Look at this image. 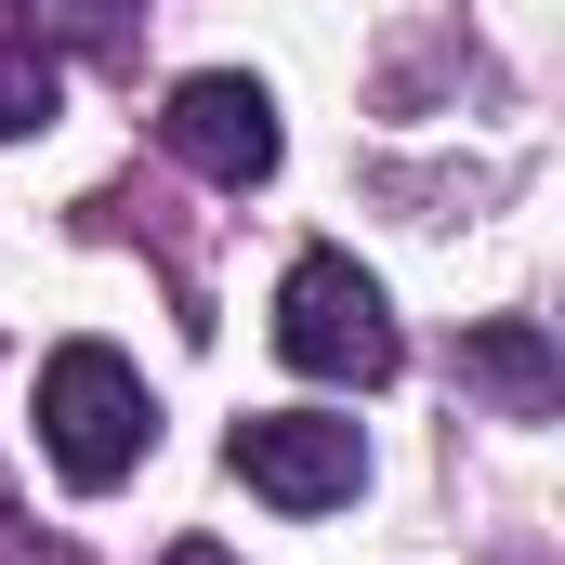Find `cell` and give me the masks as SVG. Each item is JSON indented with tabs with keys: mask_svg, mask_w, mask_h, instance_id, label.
Returning <instances> with one entry per match:
<instances>
[{
	"mask_svg": "<svg viewBox=\"0 0 565 565\" xmlns=\"http://www.w3.org/2000/svg\"><path fill=\"white\" fill-rule=\"evenodd\" d=\"M53 106H66V66H53V53H26V40H0V145L40 132Z\"/></svg>",
	"mask_w": 565,
	"mask_h": 565,
	"instance_id": "8992f818",
	"label": "cell"
},
{
	"mask_svg": "<svg viewBox=\"0 0 565 565\" xmlns=\"http://www.w3.org/2000/svg\"><path fill=\"white\" fill-rule=\"evenodd\" d=\"M237 487L250 500H277V513H342L355 487H369V434L329 422V408H264V422H237Z\"/></svg>",
	"mask_w": 565,
	"mask_h": 565,
	"instance_id": "3957f363",
	"label": "cell"
},
{
	"mask_svg": "<svg viewBox=\"0 0 565 565\" xmlns=\"http://www.w3.org/2000/svg\"><path fill=\"white\" fill-rule=\"evenodd\" d=\"M0 13H93V26H106L119 0H0Z\"/></svg>",
	"mask_w": 565,
	"mask_h": 565,
	"instance_id": "52a82bcc",
	"label": "cell"
},
{
	"mask_svg": "<svg viewBox=\"0 0 565 565\" xmlns=\"http://www.w3.org/2000/svg\"><path fill=\"white\" fill-rule=\"evenodd\" d=\"M277 355L302 382H395V316H382V277L355 250H302L277 277Z\"/></svg>",
	"mask_w": 565,
	"mask_h": 565,
	"instance_id": "7a4b0ae2",
	"label": "cell"
},
{
	"mask_svg": "<svg viewBox=\"0 0 565 565\" xmlns=\"http://www.w3.org/2000/svg\"><path fill=\"white\" fill-rule=\"evenodd\" d=\"M145 434H158V408H145V369L119 342H53V355H40V460H53L79 500H106V487L132 473Z\"/></svg>",
	"mask_w": 565,
	"mask_h": 565,
	"instance_id": "6da1fadb",
	"label": "cell"
},
{
	"mask_svg": "<svg viewBox=\"0 0 565 565\" xmlns=\"http://www.w3.org/2000/svg\"><path fill=\"white\" fill-rule=\"evenodd\" d=\"M460 369H473V382H487V395H500V408H526V422H540V408H553V342H540V329H526V316H487V329H473V342H460Z\"/></svg>",
	"mask_w": 565,
	"mask_h": 565,
	"instance_id": "5b68a950",
	"label": "cell"
},
{
	"mask_svg": "<svg viewBox=\"0 0 565 565\" xmlns=\"http://www.w3.org/2000/svg\"><path fill=\"white\" fill-rule=\"evenodd\" d=\"M158 145H171L184 171H211V184H264V171H277V93L237 79V66H211V79H184V93L158 106Z\"/></svg>",
	"mask_w": 565,
	"mask_h": 565,
	"instance_id": "277c9868",
	"label": "cell"
}]
</instances>
